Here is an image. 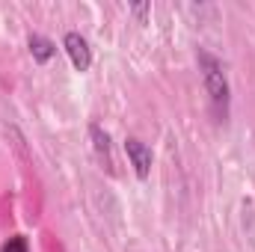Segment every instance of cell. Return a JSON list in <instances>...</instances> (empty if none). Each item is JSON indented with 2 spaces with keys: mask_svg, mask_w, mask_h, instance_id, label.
I'll use <instances>...</instances> for the list:
<instances>
[{
  "mask_svg": "<svg viewBox=\"0 0 255 252\" xmlns=\"http://www.w3.org/2000/svg\"><path fill=\"white\" fill-rule=\"evenodd\" d=\"M130 12H133V15H136L139 21H142V18H145V15L151 12V3H133V6H130Z\"/></svg>",
  "mask_w": 255,
  "mask_h": 252,
  "instance_id": "ba28073f",
  "label": "cell"
},
{
  "mask_svg": "<svg viewBox=\"0 0 255 252\" xmlns=\"http://www.w3.org/2000/svg\"><path fill=\"white\" fill-rule=\"evenodd\" d=\"M0 252H30V244H27L24 235H15V238H9V241L0 247Z\"/></svg>",
  "mask_w": 255,
  "mask_h": 252,
  "instance_id": "52a82bcc",
  "label": "cell"
},
{
  "mask_svg": "<svg viewBox=\"0 0 255 252\" xmlns=\"http://www.w3.org/2000/svg\"><path fill=\"white\" fill-rule=\"evenodd\" d=\"M27 48H30L33 60H36L39 65L51 63V57L57 54V42L48 39V36H42V33H30V36H27Z\"/></svg>",
  "mask_w": 255,
  "mask_h": 252,
  "instance_id": "277c9868",
  "label": "cell"
},
{
  "mask_svg": "<svg viewBox=\"0 0 255 252\" xmlns=\"http://www.w3.org/2000/svg\"><path fill=\"white\" fill-rule=\"evenodd\" d=\"M63 51L68 54L74 71H89V65H92V48H89L86 36H80L77 30H68L63 36Z\"/></svg>",
  "mask_w": 255,
  "mask_h": 252,
  "instance_id": "3957f363",
  "label": "cell"
},
{
  "mask_svg": "<svg viewBox=\"0 0 255 252\" xmlns=\"http://www.w3.org/2000/svg\"><path fill=\"white\" fill-rule=\"evenodd\" d=\"M196 63H199V74H202V83H205V92H208V101H211V110H214L217 122H226L229 119V104H232V86H229L226 68L205 48L196 51Z\"/></svg>",
  "mask_w": 255,
  "mask_h": 252,
  "instance_id": "6da1fadb",
  "label": "cell"
},
{
  "mask_svg": "<svg viewBox=\"0 0 255 252\" xmlns=\"http://www.w3.org/2000/svg\"><path fill=\"white\" fill-rule=\"evenodd\" d=\"M89 136H92V148L98 154V160L107 163V172H113V157H110V133L104 130L101 125H89Z\"/></svg>",
  "mask_w": 255,
  "mask_h": 252,
  "instance_id": "5b68a950",
  "label": "cell"
},
{
  "mask_svg": "<svg viewBox=\"0 0 255 252\" xmlns=\"http://www.w3.org/2000/svg\"><path fill=\"white\" fill-rule=\"evenodd\" d=\"M6 136L12 139V145H15V151L21 154V160H24V163H30V154H27V139H24V133H21L15 125H9V127H6Z\"/></svg>",
  "mask_w": 255,
  "mask_h": 252,
  "instance_id": "8992f818",
  "label": "cell"
},
{
  "mask_svg": "<svg viewBox=\"0 0 255 252\" xmlns=\"http://www.w3.org/2000/svg\"><path fill=\"white\" fill-rule=\"evenodd\" d=\"M122 148H125L128 154V163L133 166V175L139 178V181H145L148 175H151V148L142 142V139H136V136H125V142H122Z\"/></svg>",
  "mask_w": 255,
  "mask_h": 252,
  "instance_id": "7a4b0ae2",
  "label": "cell"
}]
</instances>
